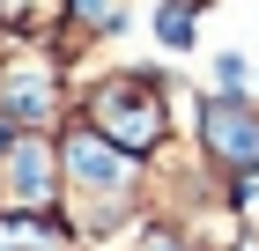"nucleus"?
Wrapping results in <instances>:
<instances>
[{"label":"nucleus","instance_id":"f257e3e1","mask_svg":"<svg viewBox=\"0 0 259 251\" xmlns=\"http://www.w3.org/2000/svg\"><path fill=\"white\" fill-rule=\"evenodd\" d=\"M97 126L119 148H156V133H163V89L156 81H111L97 96Z\"/></svg>","mask_w":259,"mask_h":251},{"label":"nucleus","instance_id":"f03ea898","mask_svg":"<svg viewBox=\"0 0 259 251\" xmlns=\"http://www.w3.org/2000/svg\"><path fill=\"white\" fill-rule=\"evenodd\" d=\"M207 155L222 170L252 177L259 170V104H244V96H215L207 104Z\"/></svg>","mask_w":259,"mask_h":251},{"label":"nucleus","instance_id":"7ed1b4c3","mask_svg":"<svg viewBox=\"0 0 259 251\" xmlns=\"http://www.w3.org/2000/svg\"><path fill=\"white\" fill-rule=\"evenodd\" d=\"M0 251H67L52 229H30V222H0Z\"/></svg>","mask_w":259,"mask_h":251},{"label":"nucleus","instance_id":"20e7f679","mask_svg":"<svg viewBox=\"0 0 259 251\" xmlns=\"http://www.w3.org/2000/svg\"><path fill=\"white\" fill-rule=\"evenodd\" d=\"M74 170H81V177H104V185H111V177H119V155H104L97 140H74Z\"/></svg>","mask_w":259,"mask_h":251}]
</instances>
